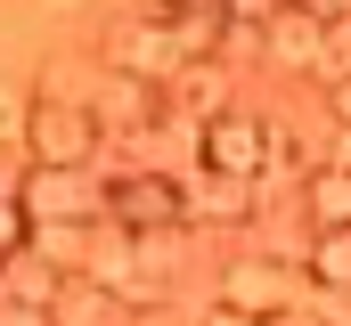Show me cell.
Returning <instances> with one entry per match:
<instances>
[{"instance_id": "cell-1", "label": "cell", "mask_w": 351, "mask_h": 326, "mask_svg": "<svg viewBox=\"0 0 351 326\" xmlns=\"http://www.w3.org/2000/svg\"><path fill=\"white\" fill-rule=\"evenodd\" d=\"M25 155L41 171H98L106 179V131L90 123V106H66V98H33L25 106Z\"/></svg>"}, {"instance_id": "cell-2", "label": "cell", "mask_w": 351, "mask_h": 326, "mask_svg": "<svg viewBox=\"0 0 351 326\" xmlns=\"http://www.w3.org/2000/svg\"><path fill=\"white\" fill-rule=\"evenodd\" d=\"M98 229H123V237H172L180 229V179L164 171H114L98 179Z\"/></svg>"}, {"instance_id": "cell-3", "label": "cell", "mask_w": 351, "mask_h": 326, "mask_svg": "<svg viewBox=\"0 0 351 326\" xmlns=\"http://www.w3.org/2000/svg\"><path fill=\"white\" fill-rule=\"evenodd\" d=\"M221 302H229L237 318H278V310H302L311 286H302L294 253H237V261L221 269Z\"/></svg>"}, {"instance_id": "cell-4", "label": "cell", "mask_w": 351, "mask_h": 326, "mask_svg": "<svg viewBox=\"0 0 351 326\" xmlns=\"http://www.w3.org/2000/svg\"><path fill=\"white\" fill-rule=\"evenodd\" d=\"M196 171L262 188V114L254 106H221L213 123H196Z\"/></svg>"}, {"instance_id": "cell-5", "label": "cell", "mask_w": 351, "mask_h": 326, "mask_svg": "<svg viewBox=\"0 0 351 326\" xmlns=\"http://www.w3.org/2000/svg\"><path fill=\"white\" fill-rule=\"evenodd\" d=\"M16 212H25V229L33 221H82V229H98V171H41V163H25L16 171Z\"/></svg>"}, {"instance_id": "cell-6", "label": "cell", "mask_w": 351, "mask_h": 326, "mask_svg": "<svg viewBox=\"0 0 351 326\" xmlns=\"http://www.w3.org/2000/svg\"><path fill=\"white\" fill-rule=\"evenodd\" d=\"M98 74H123V82H147V90H164L180 74V49L164 25H147V16H123L106 41H98Z\"/></svg>"}, {"instance_id": "cell-7", "label": "cell", "mask_w": 351, "mask_h": 326, "mask_svg": "<svg viewBox=\"0 0 351 326\" xmlns=\"http://www.w3.org/2000/svg\"><path fill=\"white\" fill-rule=\"evenodd\" d=\"M343 25H319L311 8H269L262 16V66H278V74H319V58H327V41H335Z\"/></svg>"}, {"instance_id": "cell-8", "label": "cell", "mask_w": 351, "mask_h": 326, "mask_svg": "<svg viewBox=\"0 0 351 326\" xmlns=\"http://www.w3.org/2000/svg\"><path fill=\"white\" fill-rule=\"evenodd\" d=\"M254 221V188L213 179V171H180V229H237Z\"/></svg>"}, {"instance_id": "cell-9", "label": "cell", "mask_w": 351, "mask_h": 326, "mask_svg": "<svg viewBox=\"0 0 351 326\" xmlns=\"http://www.w3.org/2000/svg\"><path fill=\"white\" fill-rule=\"evenodd\" d=\"M221 106H237V98H229V66H213V58H196V66H180V74L164 82V114L188 123V131L213 123Z\"/></svg>"}, {"instance_id": "cell-10", "label": "cell", "mask_w": 351, "mask_h": 326, "mask_svg": "<svg viewBox=\"0 0 351 326\" xmlns=\"http://www.w3.org/2000/svg\"><path fill=\"white\" fill-rule=\"evenodd\" d=\"M294 269H302L311 294H343V286H351V237H343V229H311L302 253H294Z\"/></svg>"}, {"instance_id": "cell-11", "label": "cell", "mask_w": 351, "mask_h": 326, "mask_svg": "<svg viewBox=\"0 0 351 326\" xmlns=\"http://www.w3.org/2000/svg\"><path fill=\"white\" fill-rule=\"evenodd\" d=\"M172 269H180V229L172 237H131V310L139 302H164Z\"/></svg>"}, {"instance_id": "cell-12", "label": "cell", "mask_w": 351, "mask_h": 326, "mask_svg": "<svg viewBox=\"0 0 351 326\" xmlns=\"http://www.w3.org/2000/svg\"><path fill=\"white\" fill-rule=\"evenodd\" d=\"M58 294H66V277H58V269H49L41 253H8V261H0V302H25V310H49Z\"/></svg>"}, {"instance_id": "cell-13", "label": "cell", "mask_w": 351, "mask_h": 326, "mask_svg": "<svg viewBox=\"0 0 351 326\" xmlns=\"http://www.w3.org/2000/svg\"><path fill=\"white\" fill-rule=\"evenodd\" d=\"M302 221L311 229H351V171L343 163H319L302 179Z\"/></svg>"}, {"instance_id": "cell-14", "label": "cell", "mask_w": 351, "mask_h": 326, "mask_svg": "<svg viewBox=\"0 0 351 326\" xmlns=\"http://www.w3.org/2000/svg\"><path fill=\"white\" fill-rule=\"evenodd\" d=\"M90 237H98V229H82V221H33V229H25V253H41L58 277H82Z\"/></svg>"}, {"instance_id": "cell-15", "label": "cell", "mask_w": 351, "mask_h": 326, "mask_svg": "<svg viewBox=\"0 0 351 326\" xmlns=\"http://www.w3.org/2000/svg\"><path fill=\"white\" fill-rule=\"evenodd\" d=\"M319 163H311V147H302V131L294 123H278V114H262V179H286V188H302Z\"/></svg>"}, {"instance_id": "cell-16", "label": "cell", "mask_w": 351, "mask_h": 326, "mask_svg": "<svg viewBox=\"0 0 351 326\" xmlns=\"http://www.w3.org/2000/svg\"><path fill=\"white\" fill-rule=\"evenodd\" d=\"M25 106H33V98H25L16 82H0V155H8L16 139H25Z\"/></svg>"}, {"instance_id": "cell-17", "label": "cell", "mask_w": 351, "mask_h": 326, "mask_svg": "<svg viewBox=\"0 0 351 326\" xmlns=\"http://www.w3.org/2000/svg\"><path fill=\"white\" fill-rule=\"evenodd\" d=\"M123 326H188V318H180L172 302H139V310H123Z\"/></svg>"}, {"instance_id": "cell-18", "label": "cell", "mask_w": 351, "mask_h": 326, "mask_svg": "<svg viewBox=\"0 0 351 326\" xmlns=\"http://www.w3.org/2000/svg\"><path fill=\"white\" fill-rule=\"evenodd\" d=\"M0 326H58L49 310H25V302H0Z\"/></svg>"}, {"instance_id": "cell-19", "label": "cell", "mask_w": 351, "mask_h": 326, "mask_svg": "<svg viewBox=\"0 0 351 326\" xmlns=\"http://www.w3.org/2000/svg\"><path fill=\"white\" fill-rule=\"evenodd\" d=\"M188 326H262V318H237V310H229V302H213V310H204V318H188Z\"/></svg>"}, {"instance_id": "cell-20", "label": "cell", "mask_w": 351, "mask_h": 326, "mask_svg": "<svg viewBox=\"0 0 351 326\" xmlns=\"http://www.w3.org/2000/svg\"><path fill=\"white\" fill-rule=\"evenodd\" d=\"M262 326H327V318H319V310L302 302V310H278V318H262Z\"/></svg>"}, {"instance_id": "cell-21", "label": "cell", "mask_w": 351, "mask_h": 326, "mask_svg": "<svg viewBox=\"0 0 351 326\" xmlns=\"http://www.w3.org/2000/svg\"><path fill=\"white\" fill-rule=\"evenodd\" d=\"M294 8H311L319 25H343V0H294Z\"/></svg>"}, {"instance_id": "cell-22", "label": "cell", "mask_w": 351, "mask_h": 326, "mask_svg": "<svg viewBox=\"0 0 351 326\" xmlns=\"http://www.w3.org/2000/svg\"><path fill=\"white\" fill-rule=\"evenodd\" d=\"M49 8H82V0H49Z\"/></svg>"}]
</instances>
